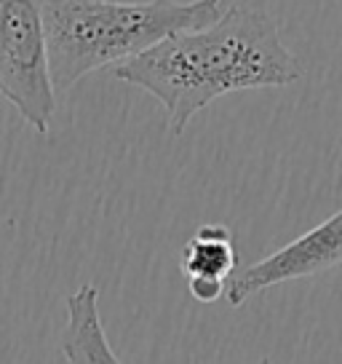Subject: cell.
Segmentation results:
<instances>
[{
    "instance_id": "cell-1",
    "label": "cell",
    "mask_w": 342,
    "mask_h": 364,
    "mask_svg": "<svg viewBox=\"0 0 342 364\" xmlns=\"http://www.w3.org/2000/svg\"><path fill=\"white\" fill-rule=\"evenodd\" d=\"M113 78L155 97L180 136L204 107L236 91L284 89L302 78L275 19L263 9L228 6L209 27L171 35L113 68Z\"/></svg>"
},
{
    "instance_id": "cell-2",
    "label": "cell",
    "mask_w": 342,
    "mask_h": 364,
    "mask_svg": "<svg viewBox=\"0 0 342 364\" xmlns=\"http://www.w3.org/2000/svg\"><path fill=\"white\" fill-rule=\"evenodd\" d=\"M54 89L67 91L94 70L121 65L171 35L201 30L225 14V0H40Z\"/></svg>"
},
{
    "instance_id": "cell-3",
    "label": "cell",
    "mask_w": 342,
    "mask_h": 364,
    "mask_svg": "<svg viewBox=\"0 0 342 364\" xmlns=\"http://www.w3.org/2000/svg\"><path fill=\"white\" fill-rule=\"evenodd\" d=\"M0 97L38 134H48L57 89L48 68L40 0H0Z\"/></svg>"
},
{
    "instance_id": "cell-4",
    "label": "cell",
    "mask_w": 342,
    "mask_h": 364,
    "mask_svg": "<svg viewBox=\"0 0 342 364\" xmlns=\"http://www.w3.org/2000/svg\"><path fill=\"white\" fill-rule=\"evenodd\" d=\"M337 265H342V209L310 228L308 233L289 241L286 247L275 250L273 255H267L265 260L236 273L228 282L225 300L233 308H241L257 292L294 279H313Z\"/></svg>"
},
{
    "instance_id": "cell-5",
    "label": "cell",
    "mask_w": 342,
    "mask_h": 364,
    "mask_svg": "<svg viewBox=\"0 0 342 364\" xmlns=\"http://www.w3.org/2000/svg\"><path fill=\"white\" fill-rule=\"evenodd\" d=\"M65 308H67V321L59 335V348L67 364H121L102 327L96 284L83 282L75 292L67 295Z\"/></svg>"
},
{
    "instance_id": "cell-6",
    "label": "cell",
    "mask_w": 342,
    "mask_h": 364,
    "mask_svg": "<svg viewBox=\"0 0 342 364\" xmlns=\"http://www.w3.org/2000/svg\"><path fill=\"white\" fill-rule=\"evenodd\" d=\"M180 268L187 279H219L228 282L236 268V241L233 230L219 223H209L184 241Z\"/></svg>"
},
{
    "instance_id": "cell-7",
    "label": "cell",
    "mask_w": 342,
    "mask_h": 364,
    "mask_svg": "<svg viewBox=\"0 0 342 364\" xmlns=\"http://www.w3.org/2000/svg\"><path fill=\"white\" fill-rule=\"evenodd\" d=\"M187 289H190V295H193L198 303L211 306V303H217V300L225 297L228 282H219V279H187Z\"/></svg>"
},
{
    "instance_id": "cell-8",
    "label": "cell",
    "mask_w": 342,
    "mask_h": 364,
    "mask_svg": "<svg viewBox=\"0 0 342 364\" xmlns=\"http://www.w3.org/2000/svg\"><path fill=\"white\" fill-rule=\"evenodd\" d=\"M260 364H273V359H267V356H265V359H260Z\"/></svg>"
}]
</instances>
